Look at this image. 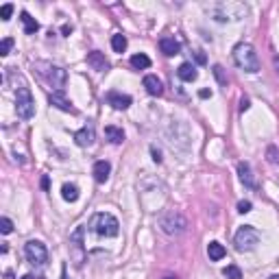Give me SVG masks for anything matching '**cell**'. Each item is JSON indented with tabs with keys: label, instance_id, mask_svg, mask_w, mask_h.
Returning a JSON list of instances; mask_svg holds the SVG:
<instances>
[{
	"label": "cell",
	"instance_id": "obj_1",
	"mask_svg": "<svg viewBox=\"0 0 279 279\" xmlns=\"http://www.w3.org/2000/svg\"><path fill=\"white\" fill-rule=\"evenodd\" d=\"M157 225L166 236H170V238H179V236H183L188 231V218L177 210L162 212L157 218Z\"/></svg>",
	"mask_w": 279,
	"mask_h": 279
},
{
	"label": "cell",
	"instance_id": "obj_2",
	"mask_svg": "<svg viewBox=\"0 0 279 279\" xmlns=\"http://www.w3.org/2000/svg\"><path fill=\"white\" fill-rule=\"evenodd\" d=\"M33 70L39 74V79H44L50 87H55L57 92H63L66 81H68V74L63 68H59L50 61H33Z\"/></svg>",
	"mask_w": 279,
	"mask_h": 279
},
{
	"label": "cell",
	"instance_id": "obj_3",
	"mask_svg": "<svg viewBox=\"0 0 279 279\" xmlns=\"http://www.w3.org/2000/svg\"><path fill=\"white\" fill-rule=\"evenodd\" d=\"M234 61L240 70H245V72H249V74L260 72L258 52H255V48L251 44H247V41H240V44L234 48Z\"/></svg>",
	"mask_w": 279,
	"mask_h": 279
},
{
	"label": "cell",
	"instance_id": "obj_4",
	"mask_svg": "<svg viewBox=\"0 0 279 279\" xmlns=\"http://www.w3.org/2000/svg\"><path fill=\"white\" fill-rule=\"evenodd\" d=\"M90 229L94 231L100 238H116L118 231H120V223L114 214H107V212H98L92 216L90 221Z\"/></svg>",
	"mask_w": 279,
	"mask_h": 279
},
{
	"label": "cell",
	"instance_id": "obj_5",
	"mask_svg": "<svg viewBox=\"0 0 279 279\" xmlns=\"http://www.w3.org/2000/svg\"><path fill=\"white\" fill-rule=\"evenodd\" d=\"M247 7L240 2H218L216 7H212V15L216 22H234L245 17Z\"/></svg>",
	"mask_w": 279,
	"mask_h": 279
},
{
	"label": "cell",
	"instance_id": "obj_6",
	"mask_svg": "<svg viewBox=\"0 0 279 279\" xmlns=\"http://www.w3.org/2000/svg\"><path fill=\"white\" fill-rule=\"evenodd\" d=\"M15 111H17V116L24 118V120H31L35 116V100H33V94L26 85L17 87V92H15Z\"/></svg>",
	"mask_w": 279,
	"mask_h": 279
},
{
	"label": "cell",
	"instance_id": "obj_7",
	"mask_svg": "<svg viewBox=\"0 0 279 279\" xmlns=\"http://www.w3.org/2000/svg\"><path fill=\"white\" fill-rule=\"evenodd\" d=\"M234 245L238 251H253V249L260 245V231L251 227V225H245V227H240L236 231Z\"/></svg>",
	"mask_w": 279,
	"mask_h": 279
},
{
	"label": "cell",
	"instance_id": "obj_8",
	"mask_svg": "<svg viewBox=\"0 0 279 279\" xmlns=\"http://www.w3.org/2000/svg\"><path fill=\"white\" fill-rule=\"evenodd\" d=\"M24 255L28 262L35 266H44L48 262V251H46L44 242H39V240H28L24 245Z\"/></svg>",
	"mask_w": 279,
	"mask_h": 279
},
{
	"label": "cell",
	"instance_id": "obj_9",
	"mask_svg": "<svg viewBox=\"0 0 279 279\" xmlns=\"http://www.w3.org/2000/svg\"><path fill=\"white\" fill-rule=\"evenodd\" d=\"M87 66L92 70H96V72H107L109 70V61H107V57L100 50H92L87 55Z\"/></svg>",
	"mask_w": 279,
	"mask_h": 279
},
{
	"label": "cell",
	"instance_id": "obj_10",
	"mask_svg": "<svg viewBox=\"0 0 279 279\" xmlns=\"http://www.w3.org/2000/svg\"><path fill=\"white\" fill-rule=\"evenodd\" d=\"M48 103L52 107H57V109H61V111H68V114H76V109L72 107V103L66 98V94L63 92H52L50 96H48Z\"/></svg>",
	"mask_w": 279,
	"mask_h": 279
},
{
	"label": "cell",
	"instance_id": "obj_11",
	"mask_svg": "<svg viewBox=\"0 0 279 279\" xmlns=\"http://www.w3.org/2000/svg\"><path fill=\"white\" fill-rule=\"evenodd\" d=\"M94 140H96V131H94V124H87V127L79 129V131L74 133V142L79 146H92Z\"/></svg>",
	"mask_w": 279,
	"mask_h": 279
},
{
	"label": "cell",
	"instance_id": "obj_12",
	"mask_svg": "<svg viewBox=\"0 0 279 279\" xmlns=\"http://www.w3.org/2000/svg\"><path fill=\"white\" fill-rule=\"evenodd\" d=\"M238 177H240V181L245 183V188H249V190L258 188V181H255V177H253V170H251V166H249L247 162L238 164Z\"/></svg>",
	"mask_w": 279,
	"mask_h": 279
},
{
	"label": "cell",
	"instance_id": "obj_13",
	"mask_svg": "<svg viewBox=\"0 0 279 279\" xmlns=\"http://www.w3.org/2000/svg\"><path fill=\"white\" fill-rule=\"evenodd\" d=\"M107 103L114 107V109L122 111V109H129V107H131V96H127V94H118V92H109L107 94Z\"/></svg>",
	"mask_w": 279,
	"mask_h": 279
},
{
	"label": "cell",
	"instance_id": "obj_14",
	"mask_svg": "<svg viewBox=\"0 0 279 279\" xmlns=\"http://www.w3.org/2000/svg\"><path fill=\"white\" fill-rule=\"evenodd\" d=\"M109 173H111V164L105 162V159H98L92 168V175H94V181L96 183H105L109 179Z\"/></svg>",
	"mask_w": 279,
	"mask_h": 279
},
{
	"label": "cell",
	"instance_id": "obj_15",
	"mask_svg": "<svg viewBox=\"0 0 279 279\" xmlns=\"http://www.w3.org/2000/svg\"><path fill=\"white\" fill-rule=\"evenodd\" d=\"M142 83H144V90L151 94V96H162L164 94V85H162V81H159L155 74H146Z\"/></svg>",
	"mask_w": 279,
	"mask_h": 279
},
{
	"label": "cell",
	"instance_id": "obj_16",
	"mask_svg": "<svg viewBox=\"0 0 279 279\" xmlns=\"http://www.w3.org/2000/svg\"><path fill=\"white\" fill-rule=\"evenodd\" d=\"M159 50H162L166 57H173V55H179L181 44L175 37H162L159 39Z\"/></svg>",
	"mask_w": 279,
	"mask_h": 279
},
{
	"label": "cell",
	"instance_id": "obj_17",
	"mask_svg": "<svg viewBox=\"0 0 279 279\" xmlns=\"http://www.w3.org/2000/svg\"><path fill=\"white\" fill-rule=\"evenodd\" d=\"M177 76H179L181 81H186V83H192V81H197V68L192 66V63H181L179 70H177Z\"/></svg>",
	"mask_w": 279,
	"mask_h": 279
},
{
	"label": "cell",
	"instance_id": "obj_18",
	"mask_svg": "<svg viewBox=\"0 0 279 279\" xmlns=\"http://www.w3.org/2000/svg\"><path fill=\"white\" fill-rule=\"evenodd\" d=\"M20 20H22V24H24V33L26 35H35L39 31V22L35 20V17L28 15L26 11H22V13H20Z\"/></svg>",
	"mask_w": 279,
	"mask_h": 279
},
{
	"label": "cell",
	"instance_id": "obj_19",
	"mask_svg": "<svg viewBox=\"0 0 279 279\" xmlns=\"http://www.w3.org/2000/svg\"><path fill=\"white\" fill-rule=\"evenodd\" d=\"M207 255H210L212 262H218V260H223L225 255H227V251H225V247L221 242H210V245H207Z\"/></svg>",
	"mask_w": 279,
	"mask_h": 279
},
{
	"label": "cell",
	"instance_id": "obj_20",
	"mask_svg": "<svg viewBox=\"0 0 279 279\" xmlns=\"http://www.w3.org/2000/svg\"><path fill=\"white\" fill-rule=\"evenodd\" d=\"M61 197H63V201H68V203H76V201H79V188H76L74 183H63Z\"/></svg>",
	"mask_w": 279,
	"mask_h": 279
},
{
	"label": "cell",
	"instance_id": "obj_21",
	"mask_svg": "<svg viewBox=\"0 0 279 279\" xmlns=\"http://www.w3.org/2000/svg\"><path fill=\"white\" fill-rule=\"evenodd\" d=\"M105 135L109 142H114V144H122L124 142V131L122 129L114 127V124H109V127H105Z\"/></svg>",
	"mask_w": 279,
	"mask_h": 279
},
{
	"label": "cell",
	"instance_id": "obj_22",
	"mask_svg": "<svg viewBox=\"0 0 279 279\" xmlns=\"http://www.w3.org/2000/svg\"><path fill=\"white\" fill-rule=\"evenodd\" d=\"M131 66L135 70H146V68H151V59H148L144 52H138V55L131 57Z\"/></svg>",
	"mask_w": 279,
	"mask_h": 279
},
{
	"label": "cell",
	"instance_id": "obj_23",
	"mask_svg": "<svg viewBox=\"0 0 279 279\" xmlns=\"http://www.w3.org/2000/svg\"><path fill=\"white\" fill-rule=\"evenodd\" d=\"M111 48H114V52H124L127 50V37L122 33H116L111 37Z\"/></svg>",
	"mask_w": 279,
	"mask_h": 279
},
{
	"label": "cell",
	"instance_id": "obj_24",
	"mask_svg": "<svg viewBox=\"0 0 279 279\" xmlns=\"http://www.w3.org/2000/svg\"><path fill=\"white\" fill-rule=\"evenodd\" d=\"M266 162H269L271 166H275V168H279V148L277 146L266 148Z\"/></svg>",
	"mask_w": 279,
	"mask_h": 279
},
{
	"label": "cell",
	"instance_id": "obj_25",
	"mask_svg": "<svg viewBox=\"0 0 279 279\" xmlns=\"http://www.w3.org/2000/svg\"><path fill=\"white\" fill-rule=\"evenodd\" d=\"M214 76H216V81H218V85H223V87H227V83H229V79L225 76V68L223 66H214Z\"/></svg>",
	"mask_w": 279,
	"mask_h": 279
},
{
	"label": "cell",
	"instance_id": "obj_26",
	"mask_svg": "<svg viewBox=\"0 0 279 279\" xmlns=\"http://www.w3.org/2000/svg\"><path fill=\"white\" fill-rule=\"evenodd\" d=\"M223 275L227 277V279H242V271L238 269V266L231 264V266H227V269L223 271Z\"/></svg>",
	"mask_w": 279,
	"mask_h": 279
},
{
	"label": "cell",
	"instance_id": "obj_27",
	"mask_svg": "<svg viewBox=\"0 0 279 279\" xmlns=\"http://www.w3.org/2000/svg\"><path fill=\"white\" fill-rule=\"evenodd\" d=\"M11 13H13V4H2L0 7V20L2 22H7V20H11Z\"/></svg>",
	"mask_w": 279,
	"mask_h": 279
},
{
	"label": "cell",
	"instance_id": "obj_28",
	"mask_svg": "<svg viewBox=\"0 0 279 279\" xmlns=\"http://www.w3.org/2000/svg\"><path fill=\"white\" fill-rule=\"evenodd\" d=\"M11 46H13V39H11V37H4L2 41H0V57H7L9 50H11Z\"/></svg>",
	"mask_w": 279,
	"mask_h": 279
},
{
	"label": "cell",
	"instance_id": "obj_29",
	"mask_svg": "<svg viewBox=\"0 0 279 279\" xmlns=\"http://www.w3.org/2000/svg\"><path fill=\"white\" fill-rule=\"evenodd\" d=\"M0 231H2L4 236L13 231V223H11V218H7V216H2V218H0Z\"/></svg>",
	"mask_w": 279,
	"mask_h": 279
},
{
	"label": "cell",
	"instance_id": "obj_30",
	"mask_svg": "<svg viewBox=\"0 0 279 279\" xmlns=\"http://www.w3.org/2000/svg\"><path fill=\"white\" fill-rule=\"evenodd\" d=\"M70 242H76V247L83 245V227H76V231L70 236Z\"/></svg>",
	"mask_w": 279,
	"mask_h": 279
},
{
	"label": "cell",
	"instance_id": "obj_31",
	"mask_svg": "<svg viewBox=\"0 0 279 279\" xmlns=\"http://www.w3.org/2000/svg\"><path fill=\"white\" fill-rule=\"evenodd\" d=\"M251 201H240V203H238V212L240 214H249V212H251Z\"/></svg>",
	"mask_w": 279,
	"mask_h": 279
},
{
	"label": "cell",
	"instance_id": "obj_32",
	"mask_svg": "<svg viewBox=\"0 0 279 279\" xmlns=\"http://www.w3.org/2000/svg\"><path fill=\"white\" fill-rule=\"evenodd\" d=\"M151 153H153V162L162 164V151H159V148H155V146H151Z\"/></svg>",
	"mask_w": 279,
	"mask_h": 279
},
{
	"label": "cell",
	"instance_id": "obj_33",
	"mask_svg": "<svg viewBox=\"0 0 279 279\" xmlns=\"http://www.w3.org/2000/svg\"><path fill=\"white\" fill-rule=\"evenodd\" d=\"M194 57H197V63H201V66H205V63H207V57H205L203 50H197V52H194Z\"/></svg>",
	"mask_w": 279,
	"mask_h": 279
},
{
	"label": "cell",
	"instance_id": "obj_34",
	"mask_svg": "<svg viewBox=\"0 0 279 279\" xmlns=\"http://www.w3.org/2000/svg\"><path fill=\"white\" fill-rule=\"evenodd\" d=\"M249 107H251V103H249V98H242V100H240V111H247Z\"/></svg>",
	"mask_w": 279,
	"mask_h": 279
},
{
	"label": "cell",
	"instance_id": "obj_35",
	"mask_svg": "<svg viewBox=\"0 0 279 279\" xmlns=\"http://www.w3.org/2000/svg\"><path fill=\"white\" fill-rule=\"evenodd\" d=\"M50 188V181H48V177H41V190H48Z\"/></svg>",
	"mask_w": 279,
	"mask_h": 279
},
{
	"label": "cell",
	"instance_id": "obj_36",
	"mask_svg": "<svg viewBox=\"0 0 279 279\" xmlns=\"http://www.w3.org/2000/svg\"><path fill=\"white\" fill-rule=\"evenodd\" d=\"M199 96H201V98H210V96H212V92H210V90H201V92H199Z\"/></svg>",
	"mask_w": 279,
	"mask_h": 279
},
{
	"label": "cell",
	"instance_id": "obj_37",
	"mask_svg": "<svg viewBox=\"0 0 279 279\" xmlns=\"http://www.w3.org/2000/svg\"><path fill=\"white\" fill-rule=\"evenodd\" d=\"M273 66H275V70H277V74H279V57H277V55L273 57Z\"/></svg>",
	"mask_w": 279,
	"mask_h": 279
},
{
	"label": "cell",
	"instance_id": "obj_38",
	"mask_svg": "<svg viewBox=\"0 0 279 279\" xmlns=\"http://www.w3.org/2000/svg\"><path fill=\"white\" fill-rule=\"evenodd\" d=\"M61 33H63V35H70V33H72V26H68V24H66V26L61 28Z\"/></svg>",
	"mask_w": 279,
	"mask_h": 279
},
{
	"label": "cell",
	"instance_id": "obj_39",
	"mask_svg": "<svg viewBox=\"0 0 279 279\" xmlns=\"http://www.w3.org/2000/svg\"><path fill=\"white\" fill-rule=\"evenodd\" d=\"M164 279H177V277H175V275H166Z\"/></svg>",
	"mask_w": 279,
	"mask_h": 279
},
{
	"label": "cell",
	"instance_id": "obj_40",
	"mask_svg": "<svg viewBox=\"0 0 279 279\" xmlns=\"http://www.w3.org/2000/svg\"><path fill=\"white\" fill-rule=\"evenodd\" d=\"M20 279H33L31 275H24V277H20Z\"/></svg>",
	"mask_w": 279,
	"mask_h": 279
},
{
	"label": "cell",
	"instance_id": "obj_41",
	"mask_svg": "<svg viewBox=\"0 0 279 279\" xmlns=\"http://www.w3.org/2000/svg\"><path fill=\"white\" fill-rule=\"evenodd\" d=\"M269 279H279V275H271V277H269Z\"/></svg>",
	"mask_w": 279,
	"mask_h": 279
}]
</instances>
